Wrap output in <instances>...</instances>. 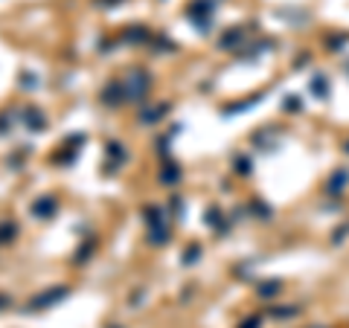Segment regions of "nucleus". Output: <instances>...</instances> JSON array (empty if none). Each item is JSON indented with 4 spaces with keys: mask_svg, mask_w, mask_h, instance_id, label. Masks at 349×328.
Listing matches in <instances>:
<instances>
[]
</instances>
